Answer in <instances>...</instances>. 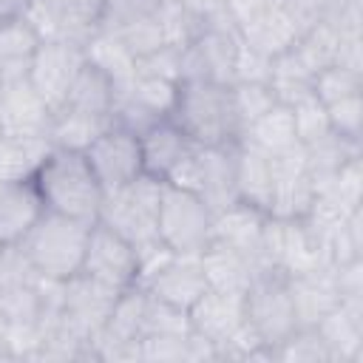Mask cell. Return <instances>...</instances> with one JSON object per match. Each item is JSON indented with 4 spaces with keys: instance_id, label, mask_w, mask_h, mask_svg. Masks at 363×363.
Wrapping results in <instances>:
<instances>
[{
    "instance_id": "1",
    "label": "cell",
    "mask_w": 363,
    "mask_h": 363,
    "mask_svg": "<svg viewBox=\"0 0 363 363\" xmlns=\"http://www.w3.org/2000/svg\"><path fill=\"white\" fill-rule=\"evenodd\" d=\"M31 182L43 199V207L60 216H71L79 221L94 224L102 210L105 190L99 179L94 176L88 159L82 150H68L51 145L37 170L31 173Z\"/></svg>"
},
{
    "instance_id": "2",
    "label": "cell",
    "mask_w": 363,
    "mask_h": 363,
    "mask_svg": "<svg viewBox=\"0 0 363 363\" xmlns=\"http://www.w3.org/2000/svg\"><path fill=\"white\" fill-rule=\"evenodd\" d=\"M170 119L190 136L193 145H238L241 122L233 102V88L224 82L184 79L176 88Z\"/></svg>"
},
{
    "instance_id": "3",
    "label": "cell",
    "mask_w": 363,
    "mask_h": 363,
    "mask_svg": "<svg viewBox=\"0 0 363 363\" xmlns=\"http://www.w3.org/2000/svg\"><path fill=\"white\" fill-rule=\"evenodd\" d=\"M91 224L45 210L17 244L31 269L51 281H68L82 269Z\"/></svg>"
},
{
    "instance_id": "4",
    "label": "cell",
    "mask_w": 363,
    "mask_h": 363,
    "mask_svg": "<svg viewBox=\"0 0 363 363\" xmlns=\"http://www.w3.org/2000/svg\"><path fill=\"white\" fill-rule=\"evenodd\" d=\"M244 320L247 326L261 337L267 349L284 343L295 329V306L289 295V278L278 267H264L252 275L250 286L244 289Z\"/></svg>"
},
{
    "instance_id": "5",
    "label": "cell",
    "mask_w": 363,
    "mask_h": 363,
    "mask_svg": "<svg viewBox=\"0 0 363 363\" xmlns=\"http://www.w3.org/2000/svg\"><path fill=\"white\" fill-rule=\"evenodd\" d=\"M213 218L216 213L199 193L167 182L162 184L156 233L170 252L199 255L213 241Z\"/></svg>"
},
{
    "instance_id": "6",
    "label": "cell",
    "mask_w": 363,
    "mask_h": 363,
    "mask_svg": "<svg viewBox=\"0 0 363 363\" xmlns=\"http://www.w3.org/2000/svg\"><path fill=\"white\" fill-rule=\"evenodd\" d=\"M162 184L153 176H136L133 182L105 193L99 218L119 235H125L133 247L159 238L156 233V218H159V199H162Z\"/></svg>"
},
{
    "instance_id": "7",
    "label": "cell",
    "mask_w": 363,
    "mask_h": 363,
    "mask_svg": "<svg viewBox=\"0 0 363 363\" xmlns=\"http://www.w3.org/2000/svg\"><path fill=\"white\" fill-rule=\"evenodd\" d=\"M235 156H238V145H216V147L193 145V150L173 170L167 184H179V187L199 193L207 201V207L213 213H218V210L230 207L233 201H238Z\"/></svg>"
},
{
    "instance_id": "8",
    "label": "cell",
    "mask_w": 363,
    "mask_h": 363,
    "mask_svg": "<svg viewBox=\"0 0 363 363\" xmlns=\"http://www.w3.org/2000/svg\"><path fill=\"white\" fill-rule=\"evenodd\" d=\"M238 48L241 34L230 20L207 23L184 48H179V82L207 79L233 85Z\"/></svg>"
},
{
    "instance_id": "9",
    "label": "cell",
    "mask_w": 363,
    "mask_h": 363,
    "mask_svg": "<svg viewBox=\"0 0 363 363\" xmlns=\"http://www.w3.org/2000/svg\"><path fill=\"white\" fill-rule=\"evenodd\" d=\"M85 65V45L68 37H43L31 62L26 79L31 88L45 99L51 111H60L71 82L77 79L79 68Z\"/></svg>"
},
{
    "instance_id": "10",
    "label": "cell",
    "mask_w": 363,
    "mask_h": 363,
    "mask_svg": "<svg viewBox=\"0 0 363 363\" xmlns=\"http://www.w3.org/2000/svg\"><path fill=\"white\" fill-rule=\"evenodd\" d=\"M116 295H119L116 289L77 272L74 278L65 281L62 306H60V315L54 320L91 349L96 335L102 332V326L108 320V312H111ZM91 360H94V352H91Z\"/></svg>"
},
{
    "instance_id": "11",
    "label": "cell",
    "mask_w": 363,
    "mask_h": 363,
    "mask_svg": "<svg viewBox=\"0 0 363 363\" xmlns=\"http://www.w3.org/2000/svg\"><path fill=\"white\" fill-rule=\"evenodd\" d=\"M79 272L122 292L136 284V247L108 224L94 221Z\"/></svg>"
},
{
    "instance_id": "12",
    "label": "cell",
    "mask_w": 363,
    "mask_h": 363,
    "mask_svg": "<svg viewBox=\"0 0 363 363\" xmlns=\"http://www.w3.org/2000/svg\"><path fill=\"white\" fill-rule=\"evenodd\" d=\"M85 159L99 179L102 190L111 193L136 176H142V150H139V136L130 128H122L111 122L85 150Z\"/></svg>"
},
{
    "instance_id": "13",
    "label": "cell",
    "mask_w": 363,
    "mask_h": 363,
    "mask_svg": "<svg viewBox=\"0 0 363 363\" xmlns=\"http://www.w3.org/2000/svg\"><path fill=\"white\" fill-rule=\"evenodd\" d=\"M102 0H28L26 17L40 37H68L85 43L99 28Z\"/></svg>"
},
{
    "instance_id": "14",
    "label": "cell",
    "mask_w": 363,
    "mask_h": 363,
    "mask_svg": "<svg viewBox=\"0 0 363 363\" xmlns=\"http://www.w3.org/2000/svg\"><path fill=\"white\" fill-rule=\"evenodd\" d=\"M51 119L54 111L45 105V99L31 88L26 77L0 85V128L6 136L48 139Z\"/></svg>"
},
{
    "instance_id": "15",
    "label": "cell",
    "mask_w": 363,
    "mask_h": 363,
    "mask_svg": "<svg viewBox=\"0 0 363 363\" xmlns=\"http://www.w3.org/2000/svg\"><path fill=\"white\" fill-rule=\"evenodd\" d=\"M272 173H275V193H272V210L275 218H303L309 213V204L315 199V184L306 167L303 145H295L289 150L272 153Z\"/></svg>"
},
{
    "instance_id": "16",
    "label": "cell",
    "mask_w": 363,
    "mask_h": 363,
    "mask_svg": "<svg viewBox=\"0 0 363 363\" xmlns=\"http://www.w3.org/2000/svg\"><path fill=\"white\" fill-rule=\"evenodd\" d=\"M187 318H190V332L207 340L210 346H216L218 354V349L244 326V295L207 289L187 309Z\"/></svg>"
},
{
    "instance_id": "17",
    "label": "cell",
    "mask_w": 363,
    "mask_h": 363,
    "mask_svg": "<svg viewBox=\"0 0 363 363\" xmlns=\"http://www.w3.org/2000/svg\"><path fill=\"white\" fill-rule=\"evenodd\" d=\"M136 136H139V150H142V173L153 176L159 182H167L173 176V170L193 150L190 136L170 116L153 119Z\"/></svg>"
},
{
    "instance_id": "18",
    "label": "cell",
    "mask_w": 363,
    "mask_h": 363,
    "mask_svg": "<svg viewBox=\"0 0 363 363\" xmlns=\"http://www.w3.org/2000/svg\"><path fill=\"white\" fill-rule=\"evenodd\" d=\"M269 213L247 204V201H233L230 207L218 210L213 218V241H221L233 250H238L241 255H247L250 261L258 264V269H264V230H267Z\"/></svg>"
},
{
    "instance_id": "19",
    "label": "cell",
    "mask_w": 363,
    "mask_h": 363,
    "mask_svg": "<svg viewBox=\"0 0 363 363\" xmlns=\"http://www.w3.org/2000/svg\"><path fill=\"white\" fill-rule=\"evenodd\" d=\"M147 295L156 301H164L170 306L179 309H190L210 286L204 281L199 255H173L147 284H145Z\"/></svg>"
},
{
    "instance_id": "20",
    "label": "cell",
    "mask_w": 363,
    "mask_h": 363,
    "mask_svg": "<svg viewBox=\"0 0 363 363\" xmlns=\"http://www.w3.org/2000/svg\"><path fill=\"white\" fill-rule=\"evenodd\" d=\"M238 34H241V43H244L247 48H252V51H258V54L275 60L278 54L289 51V48L301 40L303 26H301V20L295 17V11L289 9V3L281 0L278 6H272L267 14H261V17L252 20L250 26L238 28Z\"/></svg>"
},
{
    "instance_id": "21",
    "label": "cell",
    "mask_w": 363,
    "mask_h": 363,
    "mask_svg": "<svg viewBox=\"0 0 363 363\" xmlns=\"http://www.w3.org/2000/svg\"><path fill=\"white\" fill-rule=\"evenodd\" d=\"M43 213L45 207L31 179L0 184V247L20 244Z\"/></svg>"
},
{
    "instance_id": "22",
    "label": "cell",
    "mask_w": 363,
    "mask_h": 363,
    "mask_svg": "<svg viewBox=\"0 0 363 363\" xmlns=\"http://www.w3.org/2000/svg\"><path fill=\"white\" fill-rule=\"evenodd\" d=\"M289 278V295L295 306L298 326H318L337 303V286L329 269H315V272H301V275H286Z\"/></svg>"
},
{
    "instance_id": "23",
    "label": "cell",
    "mask_w": 363,
    "mask_h": 363,
    "mask_svg": "<svg viewBox=\"0 0 363 363\" xmlns=\"http://www.w3.org/2000/svg\"><path fill=\"white\" fill-rule=\"evenodd\" d=\"M315 329L332 363H363V303H337Z\"/></svg>"
},
{
    "instance_id": "24",
    "label": "cell",
    "mask_w": 363,
    "mask_h": 363,
    "mask_svg": "<svg viewBox=\"0 0 363 363\" xmlns=\"http://www.w3.org/2000/svg\"><path fill=\"white\" fill-rule=\"evenodd\" d=\"M199 264H201L207 286L218 289V292H238V295H244V289L250 286L252 275L258 272L255 261H250L247 255H241L238 250H233V247H227L221 241H210L199 252Z\"/></svg>"
},
{
    "instance_id": "25",
    "label": "cell",
    "mask_w": 363,
    "mask_h": 363,
    "mask_svg": "<svg viewBox=\"0 0 363 363\" xmlns=\"http://www.w3.org/2000/svg\"><path fill=\"white\" fill-rule=\"evenodd\" d=\"M235 193L238 201H247L264 213L272 210V193H275V173H272V159L269 153L238 142V156H235Z\"/></svg>"
},
{
    "instance_id": "26",
    "label": "cell",
    "mask_w": 363,
    "mask_h": 363,
    "mask_svg": "<svg viewBox=\"0 0 363 363\" xmlns=\"http://www.w3.org/2000/svg\"><path fill=\"white\" fill-rule=\"evenodd\" d=\"M116 91H119L116 82L105 71H99L94 62L85 60V65L79 68L77 79L68 88V96H65L62 108L94 113V116H108L111 119L113 105H116Z\"/></svg>"
},
{
    "instance_id": "27",
    "label": "cell",
    "mask_w": 363,
    "mask_h": 363,
    "mask_svg": "<svg viewBox=\"0 0 363 363\" xmlns=\"http://www.w3.org/2000/svg\"><path fill=\"white\" fill-rule=\"evenodd\" d=\"M40 31L34 28V23L23 14L6 26H0V71H3V82L11 79H23L28 74V62L40 45Z\"/></svg>"
},
{
    "instance_id": "28",
    "label": "cell",
    "mask_w": 363,
    "mask_h": 363,
    "mask_svg": "<svg viewBox=\"0 0 363 363\" xmlns=\"http://www.w3.org/2000/svg\"><path fill=\"white\" fill-rule=\"evenodd\" d=\"M85 60L94 62L99 71H105L116 88H125L136 74V57L128 51L122 37L111 28H96L85 43Z\"/></svg>"
},
{
    "instance_id": "29",
    "label": "cell",
    "mask_w": 363,
    "mask_h": 363,
    "mask_svg": "<svg viewBox=\"0 0 363 363\" xmlns=\"http://www.w3.org/2000/svg\"><path fill=\"white\" fill-rule=\"evenodd\" d=\"M241 142L264 150V153H281L289 150L298 142L295 136V122H292V108L284 102H275L264 116H258L252 125H247V130L241 133Z\"/></svg>"
},
{
    "instance_id": "30",
    "label": "cell",
    "mask_w": 363,
    "mask_h": 363,
    "mask_svg": "<svg viewBox=\"0 0 363 363\" xmlns=\"http://www.w3.org/2000/svg\"><path fill=\"white\" fill-rule=\"evenodd\" d=\"M303 156H306V167H309V176H312V184L315 190L326 182L335 179V173L354 156H363V145L360 142H352V139H343L337 133H329L312 145H303Z\"/></svg>"
},
{
    "instance_id": "31",
    "label": "cell",
    "mask_w": 363,
    "mask_h": 363,
    "mask_svg": "<svg viewBox=\"0 0 363 363\" xmlns=\"http://www.w3.org/2000/svg\"><path fill=\"white\" fill-rule=\"evenodd\" d=\"M108 125H111L108 116H94V113L60 108V111H54L48 139H51V145H57V147L85 150Z\"/></svg>"
},
{
    "instance_id": "32",
    "label": "cell",
    "mask_w": 363,
    "mask_h": 363,
    "mask_svg": "<svg viewBox=\"0 0 363 363\" xmlns=\"http://www.w3.org/2000/svg\"><path fill=\"white\" fill-rule=\"evenodd\" d=\"M48 139H26V136H0V184L31 179L43 156L48 153Z\"/></svg>"
},
{
    "instance_id": "33",
    "label": "cell",
    "mask_w": 363,
    "mask_h": 363,
    "mask_svg": "<svg viewBox=\"0 0 363 363\" xmlns=\"http://www.w3.org/2000/svg\"><path fill=\"white\" fill-rule=\"evenodd\" d=\"M312 82H315V74L301 62V57L295 54V48L278 54L272 60V71H269V88L275 94L278 102L284 105H295L301 102L303 96L315 94L312 91Z\"/></svg>"
},
{
    "instance_id": "34",
    "label": "cell",
    "mask_w": 363,
    "mask_h": 363,
    "mask_svg": "<svg viewBox=\"0 0 363 363\" xmlns=\"http://www.w3.org/2000/svg\"><path fill=\"white\" fill-rule=\"evenodd\" d=\"M337 45H340V31L332 26V23H318L312 28H306L301 34V40L292 45L295 54L301 57V62L318 74L329 65H335L337 60Z\"/></svg>"
},
{
    "instance_id": "35",
    "label": "cell",
    "mask_w": 363,
    "mask_h": 363,
    "mask_svg": "<svg viewBox=\"0 0 363 363\" xmlns=\"http://www.w3.org/2000/svg\"><path fill=\"white\" fill-rule=\"evenodd\" d=\"M272 360L286 363H332V354L315 326H298L284 343L275 346Z\"/></svg>"
},
{
    "instance_id": "36",
    "label": "cell",
    "mask_w": 363,
    "mask_h": 363,
    "mask_svg": "<svg viewBox=\"0 0 363 363\" xmlns=\"http://www.w3.org/2000/svg\"><path fill=\"white\" fill-rule=\"evenodd\" d=\"M116 34L122 37V43L128 45V51L136 60H142V57H147L159 48H167V37H164V28H162V20H159L156 11L125 23L122 28H116Z\"/></svg>"
},
{
    "instance_id": "37",
    "label": "cell",
    "mask_w": 363,
    "mask_h": 363,
    "mask_svg": "<svg viewBox=\"0 0 363 363\" xmlns=\"http://www.w3.org/2000/svg\"><path fill=\"white\" fill-rule=\"evenodd\" d=\"M156 14L162 20V28H164V37H167V45L170 48H184L207 26L193 11H187L179 0H162V6L156 9Z\"/></svg>"
},
{
    "instance_id": "38",
    "label": "cell",
    "mask_w": 363,
    "mask_h": 363,
    "mask_svg": "<svg viewBox=\"0 0 363 363\" xmlns=\"http://www.w3.org/2000/svg\"><path fill=\"white\" fill-rule=\"evenodd\" d=\"M315 193H326V196H332L335 201H340L343 207L360 210V207H363V156L349 159V162L335 173V179L326 182V184H320Z\"/></svg>"
},
{
    "instance_id": "39",
    "label": "cell",
    "mask_w": 363,
    "mask_h": 363,
    "mask_svg": "<svg viewBox=\"0 0 363 363\" xmlns=\"http://www.w3.org/2000/svg\"><path fill=\"white\" fill-rule=\"evenodd\" d=\"M312 91L323 105H329V102H337L343 96L363 94V74L352 71V68H343V65H329V68L315 74Z\"/></svg>"
},
{
    "instance_id": "40",
    "label": "cell",
    "mask_w": 363,
    "mask_h": 363,
    "mask_svg": "<svg viewBox=\"0 0 363 363\" xmlns=\"http://www.w3.org/2000/svg\"><path fill=\"white\" fill-rule=\"evenodd\" d=\"M233 102H235V113L241 122V133L247 130V125H252L258 116H264L278 99L269 88V82H233Z\"/></svg>"
},
{
    "instance_id": "41",
    "label": "cell",
    "mask_w": 363,
    "mask_h": 363,
    "mask_svg": "<svg viewBox=\"0 0 363 363\" xmlns=\"http://www.w3.org/2000/svg\"><path fill=\"white\" fill-rule=\"evenodd\" d=\"M289 108H292L295 136H298L301 145H312V142H318V139H323V136L332 133L329 116H326V105H323L315 94L303 96L301 102H295V105H289Z\"/></svg>"
},
{
    "instance_id": "42",
    "label": "cell",
    "mask_w": 363,
    "mask_h": 363,
    "mask_svg": "<svg viewBox=\"0 0 363 363\" xmlns=\"http://www.w3.org/2000/svg\"><path fill=\"white\" fill-rule=\"evenodd\" d=\"M326 116H329L332 133L363 145V94H352L337 102H329Z\"/></svg>"
},
{
    "instance_id": "43",
    "label": "cell",
    "mask_w": 363,
    "mask_h": 363,
    "mask_svg": "<svg viewBox=\"0 0 363 363\" xmlns=\"http://www.w3.org/2000/svg\"><path fill=\"white\" fill-rule=\"evenodd\" d=\"M145 335H190V318L184 309L170 306L147 295V315H145ZM142 335V337H145Z\"/></svg>"
},
{
    "instance_id": "44",
    "label": "cell",
    "mask_w": 363,
    "mask_h": 363,
    "mask_svg": "<svg viewBox=\"0 0 363 363\" xmlns=\"http://www.w3.org/2000/svg\"><path fill=\"white\" fill-rule=\"evenodd\" d=\"M162 6V0H102L99 28H122L130 20H139L145 14H153Z\"/></svg>"
},
{
    "instance_id": "45",
    "label": "cell",
    "mask_w": 363,
    "mask_h": 363,
    "mask_svg": "<svg viewBox=\"0 0 363 363\" xmlns=\"http://www.w3.org/2000/svg\"><path fill=\"white\" fill-rule=\"evenodd\" d=\"M332 278H335L340 303H363V258L335 264Z\"/></svg>"
},
{
    "instance_id": "46",
    "label": "cell",
    "mask_w": 363,
    "mask_h": 363,
    "mask_svg": "<svg viewBox=\"0 0 363 363\" xmlns=\"http://www.w3.org/2000/svg\"><path fill=\"white\" fill-rule=\"evenodd\" d=\"M286 3H289V9L295 11V17L301 20V26L306 31L318 23H332L349 0H286Z\"/></svg>"
},
{
    "instance_id": "47",
    "label": "cell",
    "mask_w": 363,
    "mask_h": 363,
    "mask_svg": "<svg viewBox=\"0 0 363 363\" xmlns=\"http://www.w3.org/2000/svg\"><path fill=\"white\" fill-rule=\"evenodd\" d=\"M269 71H272V60L241 43L238 57H235L233 82H269Z\"/></svg>"
},
{
    "instance_id": "48",
    "label": "cell",
    "mask_w": 363,
    "mask_h": 363,
    "mask_svg": "<svg viewBox=\"0 0 363 363\" xmlns=\"http://www.w3.org/2000/svg\"><path fill=\"white\" fill-rule=\"evenodd\" d=\"M281 0H224V11L230 17V23L235 28L250 26L252 20H258L261 14H267L272 6H278Z\"/></svg>"
},
{
    "instance_id": "49",
    "label": "cell",
    "mask_w": 363,
    "mask_h": 363,
    "mask_svg": "<svg viewBox=\"0 0 363 363\" xmlns=\"http://www.w3.org/2000/svg\"><path fill=\"white\" fill-rule=\"evenodd\" d=\"M187 11H193L199 20L204 23H216V20H230L224 11V0H179Z\"/></svg>"
},
{
    "instance_id": "50",
    "label": "cell",
    "mask_w": 363,
    "mask_h": 363,
    "mask_svg": "<svg viewBox=\"0 0 363 363\" xmlns=\"http://www.w3.org/2000/svg\"><path fill=\"white\" fill-rule=\"evenodd\" d=\"M28 9V0H0V26L23 17Z\"/></svg>"
},
{
    "instance_id": "51",
    "label": "cell",
    "mask_w": 363,
    "mask_h": 363,
    "mask_svg": "<svg viewBox=\"0 0 363 363\" xmlns=\"http://www.w3.org/2000/svg\"><path fill=\"white\" fill-rule=\"evenodd\" d=\"M0 85H3V71H0Z\"/></svg>"
}]
</instances>
